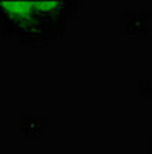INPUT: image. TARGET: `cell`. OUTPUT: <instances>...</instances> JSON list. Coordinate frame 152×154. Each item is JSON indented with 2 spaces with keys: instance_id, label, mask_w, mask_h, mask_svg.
Listing matches in <instances>:
<instances>
[{
  "instance_id": "2",
  "label": "cell",
  "mask_w": 152,
  "mask_h": 154,
  "mask_svg": "<svg viewBox=\"0 0 152 154\" xmlns=\"http://www.w3.org/2000/svg\"><path fill=\"white\" fill-rule=\"evenodd\" d=\"M145 154H152V136H151V139H149V142H148V145H146Z\"/></svg>"
},
{
  "instance_id": "1",
  "label": "cell",
  "mask_w": 152,
  "mask_h": 154,
  "mask_svg": "<svg viewBox=\"0 0 152 154\" xmlns=\"http://www.w3.org/2000/svg\"><path fill=\"white\" fill-rule=\"evenodd\" d=\"M83 6V0H0V35L22 48L55 45Z\"/></svg>"
}]
</instances>
